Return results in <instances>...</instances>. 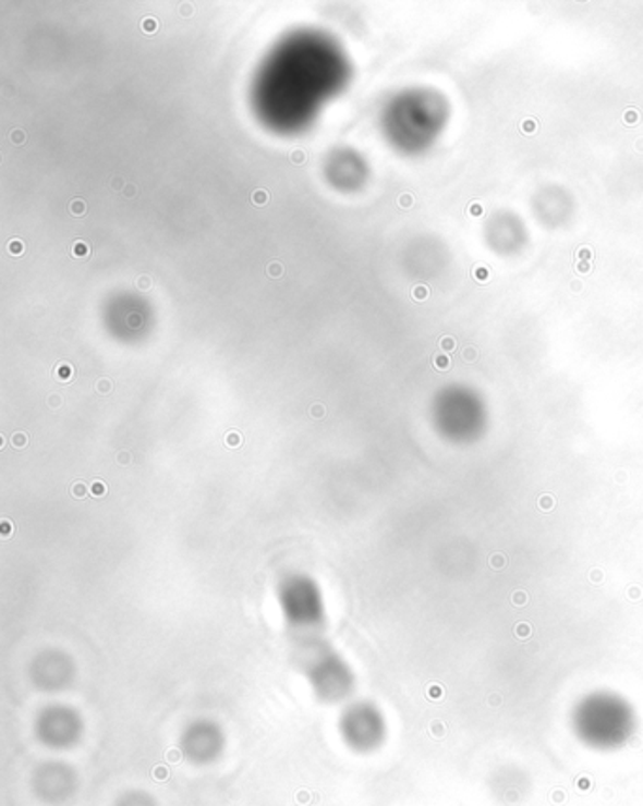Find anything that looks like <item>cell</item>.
<instances>
[{
  "label": "cell",
  "instance_id": "ba28073f",
  "mask_svg": "<svg viewBox=\"0 0 643 806\" xmlns=\"http://www.w3.org/2000/svg\"><path fill=\"white\" fill-rule=\"evenodd\" d=\"M72 216H84L85 213V202L74 200L71 204Z\"/></svg>",
  "mask_w": 643,
  "mask_h": 806
},
{
  "label": "cell",
  "instance_id": "2e32d148",
  "mask_svg": "<svg viewBox=\"0 0 643 806\" xmlns=\"http://www.w3.org/2000/svg\"><path fill=\"white\" fill-rule=\"evenodd\" d=\"M149 285H151V283H149V279L147 278H142L141 281H138V286H142V289H147Z\"/></svg>",
  "mask_w": 643,
  "mask_h": 806
},
{
  "label": "cell",
  "instance_id": "52a82bcc",
  "mask_svg": "<svg viewBox=\"0 0 643 806\" xmlns=\"http://www.w3.org/2000/svg\"><path fill=\"white\" fill-rule=\"evenodd\" d=\"M142 28H144V33H155L157 28H159V23H157V20L155 17H146L144 22H142Z\"/></svg>",
  "mask_w": 643,
  "mask_h": 806
},
{
  "label": "cell",
  "instance_id": "9a60e30c",
  "mask_svg": "<svg viewBox=\"0 0 643 806\" xmlns=\"http://www.w3.org/2000/svg\"><path fill=\"white\" fill-rule=\"evenodd\" d=\"M400 204H402L404 208H408V206L412 204V198H410V196H402V198H400Z\"/></svg>",
  "mask_w": 643,
  "mask_h": 806
},
{
  "label": "cell",
  "instance_id": "7c38bea8",
  "mask_svg": "<svg viewBox=\"0 0 643 806\" xmlns=\"http://www.w3.org/2000/svg\"><path fill=\"white\" fill-rule=\"evenodd\" d=\"M266 198H268V196H266L265 191H257V193L253 195V202H255L257 206H263V204H265L266 202Z\"/></svg>",
  "mask_w": 643,
  "mask_h": 806
},
{
  "label": "cell",
  "instance_id": "7a4b0ae2",
  "mask_svg": "<svg viewBox=\"0 0 643 806\" xmlns=\"http://www.w3.org/2000/svg\"><path fill=\"white\" fill-rule=\"evenodd\" d=\"M532 211L538 217L539 223L549 229H557L570 221L573 211V198L568 188L559 185H547L539 188L538 195L532 200Z\"/></svg>",
  "mask_w": 643,
  "mask_h": 806
},
{
  "label": "cell",
  "instance_id": "8fae6325",
  "mask_svg": "<svg viewBox=\"0 0 643 806\" xmlns=\"http://www.w3.org/2000/svg\"><path fill=\"white\" fill-rule=\"evenodd\" d=\"M89 253V249H87V245L84 244V242H77L76 245H74V255L76 257H85Z\"/></svg>",
  "mask_w": 643,
  "mask_h": 806
},
{
  "label": "cell",
  "instance_id": "ac0fdd59",
  "mask_svg": "<svg viewBox=\"0 0 643 806\" xmlns=\"http://www.w3.org/2000/svg\"><path fill=\"white\" fill-rule=\"evenodd\" d=\"M125 195L126 196H133L134 195V187H133V185H129V187L125 188Z\"/></svg>",
  "mask_w": 643,
  "mask_h": 806
},
{
  "label": "cell",
  "instance_id": "e0dca14e",
  "mask_svg": "<svg viewBox=\"0 0 643 806\" xmlns=\"http://www.w3.org/2000/svg\"><path fill=\"white\" fill-rule=\"evenodd\" d=\"M110 390V382L102 381L100 382V392H108Z\"/></svg>",
  "mask_w": 643,
  "mask_h": 806
},
{
  "label": "cell",
  "instance_id": "d6986e66",
  "mask_svg": "<svg viewBox=\"0 0 643 806\" xmlns=\"http://www.w3.org/2000/svg\"><path fill=\"white\" fill-rule=\"evenodd\" d=\"M322 407H314V415H322Z\"/></svg>",
  "mask_w": 643,
  "mask_h": 806
},
{
  "label": "cell",
  "instance_id": "30bf717a",
  "mask_svg": "<svg viewBox=\"0 0 643 806\" xmlns=\"http://www.w3.org/2000/svg\"><path fill=\"white\" fill-rule=\"evenodd\" d=\"M281 273H283V268H281L280 262H272V265L268 266V276L280 278Z\"/></svg>",
  "mask_w": 643,
  "mask_h": 806
},
{
  "label": "cell",
  "instance_id": "9c48e42d",
  "mask_svg": "<svg viewBox=\"0 0 643 806\" xmlns=\"http://www.w3.org/2000/svg\"><path fill=\"white\" fill-rule=\"evenodd\" d=\"M8 251H10L12 255H22L23 253L22 242H20V240H12V242H10V245H8Z\"/></svg>",
  "mask_w": 643,
  "mask_h": 806
},
{
  "label": "cell",
  "instance_id": "3957f363",
  "mask_svg": "<svg viewBox=\"0 0 643 806\" xmlns=\"http://www.w3.org/2000/svg\"><path fill=\"white\" fill-rule=\"evenodd\" d=\"M381 735L378 717L368 710L353 709L343 717L342 737L351 750H372L378 746Z\"/></svg>",
  "mask_w": 643,
  "mask_h": 806
},
{
  "label": "cell",
  "instance_id": "6da1fadb",
  "mask_svg": "<svg viewBox=\"0 0 643 806\" xmlns=\"http://www.w3.org/2000/svg\"><path fill=\"white\" fill-rule=\"evenodd\" d=\"M485 242L498 255L510 257L524 249L529 242V230L518 213L500 209L485 223Z\"/></svg>",
  "mask_w": 643,
  "mask_h": 806
},
{
  "label": "cell",
  "instance_id": "8992f818",
  "mask_svg": "<svg viewBox=\"0 0 643 806\" xmlns=\"http://www.w3.org/2000/svg\"><path fill=\"white\" fill-rule=\"evenodd\" d=\"M116 806H157L154 797H149L144 792H131L120 797Z\"/></svg>",
  "mask_w": 643,
  "mask_h": 806
},
{
  "label": "cell",
  "instance_id": "277c9868",
  "mask_svg": "<svg viewBox=\"0 0 643 806\" xmlns=\"http://www.w3.org/2000/svg\"><path fill=\"white\" fill-rule=\"evenodd\" d=\"M182 750L191 764L210 765L219 758V754L223 750V737L211 725H195L185 733Z\"/></svg>",
  "mask_w": 643,
  "mask_h": 806
},
{
  "label": "cell",
  "instance_id": "5b68a950",
  "mask_svg": "<svg viewBox=\"0 0 643 806\" xmlns=\"http://www.w3.org/2000/svg\"><path fill=\"white\" fill-rule=\"evenodd\" d=\"M40 737L44 743L53 746V748H66L71 744L76 743L80 737V728L74 717H66V715H56V717H48L43 722L40 728Z\"/></svg>",
  "mask_w": 643,
  "mask_h": 806
},
{
  "label": "cell",
  "instance_id": "5bb4252c",
  "mask_svg": "<svg viewBox=\"0 0 643 806\" xmlns=\"http://www.w3.org/2000/svg\"><path fill=\"white\" fill-rule=\"evenodd\" d=\"M12 139H14L15 144H22L23 133H20V131H17V133L12 134Z\"/></svg>",
  "mask_w": 643,
  "mask_h": 806
},
{
  "label": "cell",
  "instance_id": "4fadbf2b",
  "mask_svg": "<svg viewBox=\"0 0 643 806\" xmlns=\"http://www.w3.org/2000/svg\"><path fill=\"white\" fill-rule=\"evenodd\" d=\"M304 159H306V155L302 154V151H293L291 154V160H293L294 164H302Z\"/></svg>",
  "mask_w": 643,
  "mask_h": 806
}]
</instances>
